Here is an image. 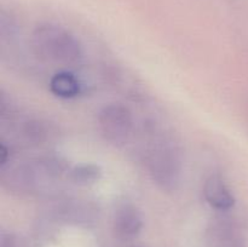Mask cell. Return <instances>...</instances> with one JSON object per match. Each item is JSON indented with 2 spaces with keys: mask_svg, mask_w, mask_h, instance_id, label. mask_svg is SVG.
Segmentation results:
<instances>
[{
  "mask_svg": "<svg viewBox=\"0 0 248 247\" xmlns=\"http://www.w3.org/2000/svg\"><path fill=\"white\" fill-rule=\"evenodd\" d=\"M67 167L57 157H41L10 170L4 176L9 188L19 193H38L44 185L60 179Z\"/></svg>",
  "mask_w": 248,
  "mask_h": 247,
  "instance_id": "6da1fadb",
  "label": "cell"
},
{
  "mask_svg": "<svg viewBox=\"0 0 248 247\" xmlns=\"http://www.w3.org/2000/svg\"><path fill=\"white\" fill-rule=\"evenodd\" d=\"M33 43L41 56L53 62L72 63L81 57V46L73 34L53 24L38 27Z\"/></svg>",
  "mask_w": 248,
  "mask_h": 247,
  "instance_id": "7a4b0ae2",
  "label": "cell"
},
{
  "mask_svg": "<svg viewBox=\"0 0 248 247\" xmlns=\"http://www.w3.org/2000/svg\"><path fill=\"white\" fill-rule=\"evenodd\" d=\"M147 166L153 181L165 190L176 189L181 181L182 160L177 148L166 138L155 139L147 153Z\"/></svg>",
  "mask_w": 248,
  "mask_h": 247,
  "instance_id": "3957f363",
  "label": "cell"
},
{
  "mask_svg": "<svg viewBox=\"0 0 248 247\" xmlns=\"http://www.w3.org/2000/svg\"><path fill=\"white\" fill-rule=\"evenodd\" d=\"M98 125L107 140L114 144H123L133 130L132 113L123 104H108L99 111Z\"/></svg>",
  "mask_w": 248,
  "mask_h": 247,
  "instance_id": "277c9868",
  "label": "cell"
},
{
  "mask_svg": "<svg viewBox=\"0 0 248 247\" xmlns=\"http://www.w3.org/2000/svg\"><path fill=\"white\" fill-rule=\"evenodd\" d=\"M203 196L212 208L218 211L230 210L235 205L234 194L232 193L224 178L220 174H211L203 185Z\"/></svg>",
  "mask_w": 248,
  "mask_h": 247,
  "instance_id": "5b68a950",
  "label": "cell"
},
{
  "mask_svg": "<svg viewBox=\"0 0 248 247\" xmlns=\"http://www.w3.org/2000/svg\"><path fill=\"white\" fill-rule=\"evenodd\" d=\"M143 219L140 211L132 205H123L119 207L114 217V230L123 239H132L140 234Z\"/></svg>",
  "mask_w": 248,
  "mask_h": 247,
  "instance_id": "8992f818",
  "label": "cell"
},
{
  "mask_svg": "<svg viewBox=\"0 0 248 247\" xmlns=\"http://www.w3.org/2000/svg\"><path fill=\"white\" fill-rule=\"evenodd\" d=\"M50 91L60 98L70 99L81 93V84L73 73L63 70L58 72L50 79Z\"/></svg>",
  "mask_w": 248,
  "mask_h": 247,
  "instance_id": "52a82bcc",
  "label": "cell"
},
{
  "mask_svg": "<svg viewBox=\"0 0 248 247\" xmlns=\"http://www.w3.org/2000/svg\"><path fill=\"white\" fill-rule=\"evenodd\" d=\"M102 171L97 165L85 164L77 166L70 171V181L78 185H90L101 178Z\"/></svg>",
  "mask_w": 248,
  "mask_h": 247,
  "instance_id": "ba28073f",
  "label": "cell"
}]
</instances>
